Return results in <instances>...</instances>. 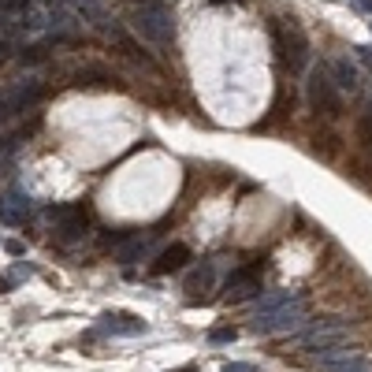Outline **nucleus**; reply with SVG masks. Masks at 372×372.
Listing matches in <instances>:
<instances>
[{
	"instance_id": "obj_16",
	"label": "nucleus",
	"mask_w": 372,
	"mask_h": 372,
	"mask_svg": "<svg viewBox=\"0 0 372 372\" xmlns=\"http://www.w3.org/2000/svg\"><path fill=\"white\" fill-rule=\"evenodd\" d=\"M208 283H213V265H205V268H198V272H190V280H186V290H205Z\"/></svg>"
},
{
	"instance_id": "obj_18",
	"label": "nucleus",
	"mask_w": 372,
	"mask_h": 372,
	"mask_svg": "<svg viewBox=\"0 0 372 372\" xmlns=\"http://www.w3.org/2000/svg\"><path fill=\"white\" fill-rule=\"evenodd\" d=\"M235 339H238V328H213V331H208V343H235Z\"/></svg>"
},
{
	"instance_id": "obj_10",
	"label": "nucleus",
	"mask_w": 372,
	"mask_h": 372,
	"mask_svg": "<svg viewBox=\"0 0 372 372\" xmlns=\"http://www.w3.org/2000/svg\"><path fill=\"white\" fill-rule=\"evenodd\" d=\"M41 97V83L38 78H23V83H15L8 93H4V112L11 116V112H23V108H30Z\"/></svg>"
},
{
	"instance_id": "obj_19",
	"label": "nucleus",
	"mask_w": 372,
	"mask_h": 372,
	"mask_svg": "<svg viewBox=\"0 0 372 372\" xmlns=\"http://www.w3.org/2000/svg\"><path fill=\"white\" fill-rule=\"evenodd\" d=\"M223 372H261V368L246 365V361H223Z\"/></svg>"
},
{
	"instance_id": "obj_7",
	"label": "nucleus",
	"mask_w": 372,
	"mask_h": 372,
	"mask_svg": "<svg viewBox=\"0 0 372 372\" xmlns=\"http://www.w3.org/2000/svg\"><path fill=\"white\" fill-rule=\"evenodd\" d=\"M34 216V201H30L26 190H4L0 193V223H8V228H19Z\"/></svg>"
},
{
	"instance_id": "obj_15",
	"label": "nucleus",
	"mask_w": 372,
	"mask_h": 372,
	"mask_svg": "<svg viewBox=\"0 0 372 372\" xmlns=\"http://www.w3.org/2000/svg\"><path fill=\"white\" fill-rule=\"evenodd\" d=\"M78 208H83V205H48V208H45L48 228H60V223H63V220H71V216L78 213Z\"/></svg>"
},
{
	"instance_id": "obj_1",
	"label": "nucleus",
	"mask_w": 372,
	"mask_h": 372,
	"mask_svg": "<svg viewBox=\"0 0 372 372\" xmlns=\"http://www.w3.org/2000/svg\"><path fill=\"white\" fill-rule=\"evenodd\" d=\"M305 97H309V105L317 112H324L328 119L343 116V90L335 86V75L324 63H317V68H309V75H305Z\"/></svg>"
},
{
	"instance_id": "obj_11",
	"label": "nucleus",
	"mask_w": 372,
	"mask_h": 372,
	"mask_svg": "<svg viewBox=\"0 0 372 372\" xmlns=\"http://www.w3.org/2000/svg\"><path fill=\"white\" fill-rule=\"evenodd\" d=\"M101 331H108V335H142L145 320L134 317V313H105L101 317Z\"/></svg>"
},
{
	"instance_id": "obj_17",
	"label": "nucleus",
	"mask_w": 372,
	"mask_h": 372,
	"mask_svg": "<svg viewBox=\"0 0 372 372\" xmlns=\"http://www.w3.org/2000/svg\"><path fill=\"white\" fill-rule=\"evenodd\" d=\"M11 156H15V138H0V175L8 171Z\"/></svg>"
},
{
	"instance_id": "obj_14",
	"label": "nucleus",
	"mask_w": 372,
	"mask_h": 372,
	"mask_svg": "<svg viewBox=\"0 0 372 372\" xmlns=\"http://www.w3.org/2000/svg\"><path fill=\"white\" fill-rule=\"evenodd\" d=\"M302 294H294V290H268V294H257V313H268V309H276V305L283 302H294Z\"/></svg>"
},
{
	"instance_id": "obj_27",
	"label": "nucleus",
	"mask_w": 372,
	"mask_h": 372,
	"mask_svg": "<svg viewBox=\"0 0 372 372\" xmlns=\"http://www.w3.org/2000/svg\"><path fill=\"white\" fill-rule=\"evenodd\" d=\"M183 372H190V368H183Z\"/></svg>"
},
{
	"instance_id": "obj_6",
	"label": "nucleus",
	"mask_w": 372,
	"mask_h": 372,
	"mask_svg": "<svg viewBox=\"0 0 372 372\" xmlns=\"http://www.w3.org/2000/svg\"><path fill=\"white\" fill-rule=\"evenodd\" d=\"M317 368L320 372H372V361L358 350H346V346H335V350H324L317 358Z\"/></svg>"
},
{
	"instance_id": "obj_26",
	"label": "nucleus",
	"mask_w": 372,
	"mask_h": 372,
	"mask_svg": "<svg viewBox=\"0 0 372 372\" xmlns=\"http://www.w3.org/2000/svg\"><path fill=\"white\" fill-rule=\"evenodd\" d=\"M216 4H231V0H216ZM235 4H242V0H235Z\"/></svg>"
},
{
	"instance_id": "obj_22",
	"label": "nucleus",
	"mask_w": 372,
	"mask_h": 372,
	"mask_svg": "<svg viewBox=\"0 0 372 372\" xmlns=\"http://www.w3.org/2000/svg\"><path fill=\"white\" fill-rule=\"evenodd\" d=\"M358 8H361V11H368V15H372V0H358Z\"/></svg>"
},
{
	"instance_id": "obj_13",
	"label": "nucleus",
	"mask_w": 372,
	"mask_h": 372,
	"mask_svg": "<svg viewBox=\"0 0 372 372\" xmlns=\"http://www.w3.org/2000/svg\"><path fill=\"white\" fill-rule=\"evenodd\" d=\"M186 261H190V250L183 246V242H175V246L160 250V257H156L153 272H156V276H168V272H179V268H186Z\"/></svg>"
},
{
	"instance_id": "obj_20",
	"label": "nucleus",
	"mask_w": 372,
	"mask_h": 372,
	"mask_svg": "<svg viewBox=\"0 0 372 372\" xmlns=\"http://www.w3.org/2000/svg\"><path fill=\"white\" fill-rule=\"evenodd\" d=\"M354 53H358V60L365 63L368 71H372V48H368V45H358V48H354Z\"/></svg>"
},
{
	"instance_id": "obj_12",
	"label": "nucleus",
	"mask_w": 372,
	"mask_h": 372,
	"mask_svg": "<svg viewBox=\"0 0 372 372\" xmlns=\"http://www.w3.org/2000/svg\"><path fill=\"white\" fill-rule=\"evenodd\" d=\"M331 75H335V86L343 90V93H358L361 90V71L350 63V56L331 60Z\"/></svg>"
},
{
	"instance_id": "obj_21",
	"label": "nucleus",
	"mask_w": 372,
	"mask_h": 372,
	"mask_svg": "<svg viewBox=\"0 0 372 372\" xmlns=\"http://www.w3.org/2000/svg\"><path fill=\"white\" fill-rule=\"evenodd\" d=\"M4 250H8L11 257H23V242H15V238H8V242H4Z\"/></svg>"
},
{
	"instance_id": "obj_9",
	"label": "nucleus",
	"mask_w": 372,
	"mask_h": 372,
	"mask_svg": "<svg viewBox=\"0 0 372 372\" xmlns=\"http://www.w3.org/2000/svg\"><path fill=\"white\" fill-rule=\"evenodd\" d=\"M153 238H156V231H145V235H119V238H116V261L131 265V261H142V257H149Z\"/></svg>"
},
{
	"instance_id": "obj_3",
	"label": "nucleus",
	"mask_w": 372,
	"mask_h": 372,
	"mask_svg": "<svg viewBox=\"0 0 372 372\" xmlns=\"http://www.w3.org/2000/svg\"><path fill=\"white\" fill-rule=\"evenodd\" d=\"M305 324V298H294V302H283L268 313H253V331L257 335H290Z\"/></svg>"
},
{
	"instance_id": "obj_5",
	"label": "nucleus",
	"mask_w": 372,
	"mask_h": 372,
	"mask_svg": "<svg viewBox=\"0 0 372 372\" xmlns=\"http://www.w3.org/2000/svg\"><path fill=\"white\" fill-rule=\"evenodd\" d=\"M350 339V328L343 317H328V320H317L309 331H302L294 339V346L305 350V354H324V350H335V346H346Z\"/></svg>"
},
{
	"instance_id": "obj_8",
	"label": "nucleus",
	"mask_w": 372,
	"mask_h": 372,
	"mask_svg": "<svg viewBox=\"0 0 372 372\" xmlns=\"http://www.w3.org/2000/svg\"><path fill=\"white\" fill-rule=\"evenodd\" d=\"M261 294V276H257L253 268H238L228 276V283H223V298L228 302H250Z\"/></svg>"
},
{
	"instance_id": "obj_23",
	"label": "nucleus",
	"mask_w": 372,
	"mask_h": 372,
	"mask_svg": "<svg viewBox=\"0 0 372 372\" xmlns=\"http://www.w3.org/2000/svg\"><path fill=\"white\" fill-rule=\"evenodd\" d=\"M8 116V112H4V93H0V119H4Z\"/></svg>"
},
{
	"instance_id": "obj_24",
	"label": "nucleus",
	"mask_w": 372,
	"mask_h": 372,
	"mask_svg": "<svg viewBox=\"0 0 372 372\" xmlns=\"http://www.w3.org/2000/svg\"><path fill=\"white\" fill-rule=\"evenodd\" d=\"M4 290H8V280H4V276H0V294H4Z\"/></svg>"
},
{
	"instance_id": "obj_4",
	"label": "nucleus",
	"mask_w": 372,
	"mask_h": 372,
	"mask_svg": "<svg viewBox=\"0 0 372 372\" xmlns=\"http://www.w3.org/2000/svg\"><path fill=\"white\" fill-rule=\"evenodd\" d=\"M272 38H276V48L290 71H302L309 63V38L294 19H276L272 23Z\"/></svg>"
},
{
	"instance_id": "obj_25",
	"label": "nucleus",
	"mask_w": 372,
	"mask_h": 372,
	"mask_svg": "<svg viewBox=\"0 0 372 372\" xmlns=\"http://www.w3.org/2000/svg\"><path fill=\"white\" fill-rule=\"evenodd\" d=\"M134 4H156V0H134Z\"/></svg>"
},
{
	"instance_id": "obj_2",
	"label": "nucleus",
	"mask_w": 372,
	"mask_h": 372,
	"mask_svg": "<svg viewBox=\"0 0 372 372\" xmlns=\"http://www.w3.org/2000/svg\"><path fill=\"white\" fill-rule=\"evenodd\" d=\"M134 34L138 38H145L149 45H171L175 41V19H171V11L160 4H138V11H134Z\"/></svg>"
}]
</instances>
